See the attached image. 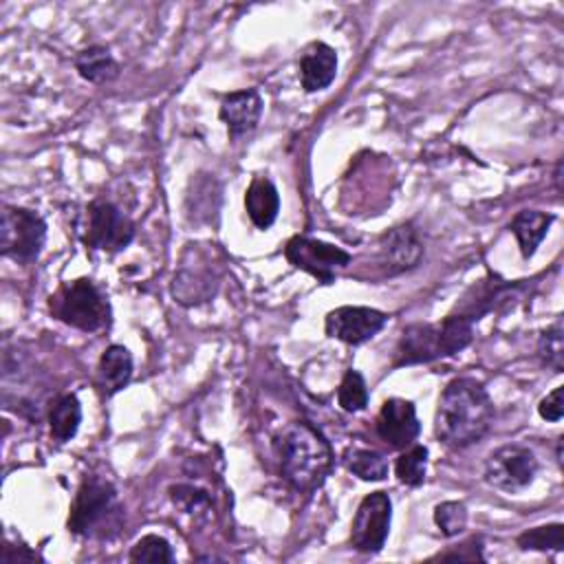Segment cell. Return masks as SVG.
Returning <instances> with one entry per match:
<instances>
[{
	"label": "cell",
	"mask_w": 564,
	"mask_h": 564,
	"mask_svg": "<svg viewBox=\"0 0 564 564\" xmlns=\"http://www.w3.org/2000/svg\"><path fill=\"white\" fill-rule=\"evenodd\" d=\"M494 416L496 408L485 383L474 377H456L438 397L434 434L445 447L465 449L485 438Z\"/></svg>",
	"instance_id": "1"
},
{
	"label": "cell",
	"mask_w": 564,
	"mask_h": 564,
	"mask_svg": "<svg viewBox=\"0 0 564 564\" xmlns=\"http://www.w3.org/2000/svg\"><path fill=\"white\" fill-rule=\"evenodd\" d=\"M278 456L282 478L297 491L317 489L335 463L330 443L308 421H293L282 430Z\"/></svg>",
	"instance_id": "2"
},
{
	"label": "cell",
	"mask_w": 564,
	"mask_h": 564,
	"mask_svg": "<svg viewBox=\"0 0 564 564\" xmlns=\"http://www.w3.org/2000/svg\"><path fill=\"white\" fill-rule=\"evenodd\" d=\"M474 341V324L449 313L441 322H414L401 330L392 368L430 364L465 350Z\"/></svg>",
	"instance_id": "3"
},
{
	"label": "cell",
	"mask_w": 564,
	"mask_h": 564,
	"mask_svg": "<svg viewBox=\"0 0 564 564\" xmlns=\"http://www.w3.org/2000/svg\"><path fill=\"white\" fill-rule=\"evenodd\" d=\"M121 518L115 485L101 476H86L70 502L66 529L79 538H110Z\"/></svg>",
	"instance_id": "4"
},
{
	"label": "cell",
	"mask_w": 564,
	"mask_h": 564,
	"mask_svg": "<svg viewBox=\"0 0 564 564\" xmlns=\"http://www.w3.org/2000/svg\"><path fill=\"white\" fill-rule=\"evenodd\" d=\"M48 311L57 322L84 333L104 330L112 322L108 297L88 278L62 282L48 297Z\"/></svg>",
	"instance_id": "5"
},
{
	"label": "cell",
	"mask_w": 564,
	"mask_h": 564,
	"mask_svg": "<svg viewBox=\"0 0 564 564\" xmlns=\"http://www.w3.org/2000/svg\"><path fill=\"white\" fill-rule=\"evenodd\" d=\"M134 231L132 218L117 203L104 196L93 198L84 209L82 242L86 249L119 253L132 242Z\"/></svg>",
	"instance_id": "6"
},
{
	"label": "cell",
	"mask_w": 564,
	"mask_h": 564,
	"mask_svg": "<svg viewBox=\"0 0 564 564\" xmlns=\"http://www.w3.org/2000/svg\"><path fill=\"white\" fill-rule=\"evenodd\" d=\"M46 242V220L26 207L4 205L0 218V253L18 264L40 258Z\"/></svg>",
	"instance_id": "7"
},
{
	"label": "cell",
	"mask_w": 564,
	"mask_h": 564,
	"mask_svg": "<svg viewBox=\"0 0 564 564\" xmlns=\"http://www.w3.org/2000/svg\"><path fill=\"white\" fill-rule=\"evenodd\" d=\"M284 258L295 269L313 275L319 284H333L335 275L352 260L346 249L308 236L289 238L284 245Z\"/></svg>",
	"instance_id": "8"
},
{
	"label": "cell",
	"mask_w": 564,
	"mask_h": 564,
	"mask_svg": "<svg viewBox=\"0 0 564 564\" xmlns=\"http://www.w3.org/2000/svg\"><path fill=\"white\" fill-rule=\"evenodd\" d=\"M538 467L533 449L522 443H507L487 456L485 480L500 491L518 494L535 480Z\"/></svg>",
	"instance_id": "9"
},
{
	"label": "cell",
	"mask_w": 564,
	"mask_h": 564,
	"mask_svg": "<svg viewBox=\"0 0 564 564\" xmlns=\"http://www.w3.org/2000/svg\"><path fill=\"white\" fill-rule=\"evenodd\" d=\"M392 522V500L386 491H372L361 498L352 522H350V544L364 555H377L390 533Z\"/></svg>",
	"instance_id": "10"
},
{
	"label": "cell",
	"mask_w": 564,
	"mask_h": 564,
	"mask_svg": "<svg viewBox=\"0 0 564 564\" xmlns=\"http://www.w3.org/2000/svg\"><path fill=\"white\" fill-rule=\"evenodd\" d=\"M527 280H502L496 273H489L487 278L478 280L476 284H471L463 297L456 302L454 311L456 315L465 317L467 322L476 324L478 319H482L485 315L500 311L502 306H509L524 289Z\"/></svg>",
	"instance_id": "11"
},
{
	"label": "cell",
	"mask_w": 564,
	"mask_h": 564,
	"mask_svg": "<svg viewBox=\"0 0 564 564\" xmlns=\"http://www.w3.org/2000/svg\"><path fill=\"white\" fill-rule=\"evenodd\" d=\"M388 324V313L372 306H337L324 319V333L348 346L370 341Z\"/></svg>",
	"instance_id": "12"
},
{
	"label": "cell",
	"mask_w": 564,
	"mask_h": 564,
	"mask_svg": "<svg viewBox=\"0 0 564 564\" xmlns=\"http://www.w3.org/2000/svg\"><path fill=\"white\" fill-rule=\"evenodd\" d=\"M375 430H377V436L390 449L401 452L410 447L421 434V423H419L414 403L401 397L386 399L375 419Z\"/></svg>",
	"instance_id": "13"
},
{
	"label": "cell",
	"mask_w": 564,
	"mask_h": 564,
	"mask_svg": "<svg viewBox=\"0 0 564 564\" xmlns=\"http://www.w3.org/2000/svg\"><path fill=\"white\" fill-rule=\"evenodd\" d=\"M377 262L388 275H397L414 269L423 258V242L412 225H399L388 229L377 245Z\"/></svg>",
	"instance_id": "14"
},
{
	"label": "cell",
	"mask_w": 564,
	"mask_h": 564,
	"mask_svg": "<svg viewBox=\"0 0 564 564\" xmlns=\"http://www.w3.org/2000/svg\"><path fill=\"white\" fill-rule=\"evenodd\" d=\"M196 264H187L183 260L181 269L174 275L172 282V295L176 297V302L185 304V306H196L203 302H209L218 289V278L214 273V267L207 262H198L200 253H194Z\"/></svg>",
	"instance_id": "15"
},
{
	"label": "cell",
	"mask_w": 564,
	"mask_h": 564,
	"mask_svg": "<svg viewBox=\"0 0 564 564\" xmlns=\"http://www.w3.org/2000/svg\"><path fill=\"white\" fill-rule=\"evenodd\" d=\"M262 115V97L256 88H242L227 93L220 99L218 119L227 126V134L231 139L251 132Z\"/></svg>",
	"instance_id": "16"
},
{
	"label": "cell",
	"mask_w": 564,
	"mask_h": 564,
	"mask_svg": "<svg viewBox=\"0 0 564 564\" xmlns=\"http://www.w3.org/2000/svg\"><path fill=\"white\" fill-rule=\"evenodd\" d=\"M337 51L326 42H311L300 57V82L304 93L326 90L337 75Z\"/></svg>",
	"instance_id": "17"
},
{
	"label": "cell",
	"mask_w": 564,
	"mask_h": 564,
	"mask_svg": "<svg viewBox=\"0 0 564 564\" xmlns=\"http://www.w3.org/2000/svg\"><path fill=\"white\" fill-rule=\"evenodd\" d=\"M132 372H134V361L130 350L121 344H110L97 361L95 388L101 397L110 399L130 383Z\"/></svg>",
	"instance_id": "18"
},
{
	"label": "cell",
	"mask_w": 564,
	"mask_h": 564,
	"mask_svg": "<svg viewBox=\"0 0 564 564\" xmlns=\"http://www.w3.org/2000/svg\"><path fill=\"white\" fill-rule=\"evenodd\" d=\"M220 209V183L214 174H196L185 194V214L189 223L214 225Z\"/></svg>",
	"instance_id": "19"
},
{
	"label": "cell",
	"mask_w": 564,
	"mask_h": 564,
	"mask_svg": "<svg viewBox=\"0 0 564 564\" xmlns=\"http://www.w3.org/2000/svg\"><path fill=\"white\" fill-rule=\"evenodd\" d=\"M245 209L256 229H269L280 212V194L271 178L253 176L245 192Z\"/></svg>",
	"instance_id": "20"
},
{
	"label": "cell",
	"mask_w": 564,
	"mask_h": 564,
	"mask_svg": "<svg viewBox=\"0 0 564 564\" xmlns=\"http://www.w3.org/2000/svg\"><path fill=\"white\" fill-rule=\"evenodd\" d=\"M555 216L540 212V209H520L511 223H509V231L516 236L520 253L524 260H529L535 249L540 247V242L544 240V236L549 234V227L553 225Z\"/></svg>",
	"instance_id": "21"
},
{
	"label": "cell",
	"mask_w": 564,
	"mask_h": 564,
	"mask_svg": "<svg viewBox=\"0 0 564 564\" xmlns=\"http://www.w3.org/2000/svg\"><path fill=\"white\" fill-rule=\"evenodd\" d=\"M75 68L90 84H108L117 79L121 66L106 46H88L75 55Z\"/></svg>",
	"instance_id": "22"
},
{
	"label": "cell",
	"mask_w": 564,
	"mask_h": 564,
	"mask_svg": "<svg viewBox=\"0 0 564 564\" xmlns=\"http://www.w3.org/2000/svg\"><path fill=\"white\" fill-rule=\"evenodd\" d=\"M82 423V403L77 394H59L48 408V430L57 443H68Z\"/></svg>",
	"instance_id": "23"
},
{
	"label": "cell",
	"mask_w": 564,
	"mask_h": 564,
	"mask_svg": "<svg viewBox=\"0 0 564 564\" xmlns=\"http://www.w3.org/2000/svg\"><path fill=\"white\" fill-rule=\"evenodd\" d=\"M344 467L357 476L359 480L366 482H379L388 476V458L377 452V449H368V447H348L341 456Z\"/></svg>",
	"instance_id": "24"
},
{
	"label": "cell",
	"mask_w": 564,
	"mask_h": 564,
	"mask_svg": "<svg viewBox=\"0 0 564 564\" xmlns=\"http://www.w3.org/2000/svg\"><path fill=\"white\" fill-rule=\"evenodd\" d=\"M427 471V447L421 443H412L410 447L401 449L394 460L397 480L405 487H421L425 482Z\"/></svg>",
	"instance_id": "25"
},
{
	"label": "cell",
	"mask_w": 564,
	"mask_h": 564,
	"mask_svg": "<svg viewBox=\"0 0 564 564\" xmlns=\"http://www.w3.org/2000/svg\"><path fill=\"white\" fill-rule=\"evenodd\" d=\"M520 551H562L564 549V524L551 522L522 531L516 538Z\"/></svg>",
	"instance_id": "26"
},
{
	"label": "cell",
	"mask_w": 564,
	"mask_h": 564,
	"mask_svg": "<svg viewBox=\"0 0 564 564\" xmlns=\"http://www.w3.org/2000/svg\"><path fill=\"white\" fill-rule=\"evenodd\" d=\"M368 386H366V379L361 377L359 370L355 368H348L339 381V388H337V403L344 412H361L366 405H368Z\"/></svg>",
	"instance_id": "27"
},
{
	"label": "cell",
	"mask_w": 564,
	"mask_h": 564,
	"mask_svg": "<svg viewBox=\"0 0 564 564\" xmlns=\"http://www.w3.org/2000/svg\"><path fill=\"white\" fill-rule=\"evenodd\" d=\"M538 355H540V361L546 368H551L553 372H562V368H564V328H562V319H555L551 326H546L540 333Z\"/></svg>",
	"instance_id": "28"
},
{
	"label": "cell",
	"mask_w": 564,
	"mask_h": 564,
	"mask_svg": "<svg viewBox=\"0 0 564 564\" xmlns=\"http://www.w3.org/2000/svg\"><path fill=\"white\" fill-rule=\"evenodd\" d=\"M130 562H150V564H161V562H174V551L172 544L159 535V533H145L141 535L128 553Z\"/></svg>",
	"instance_id": "29"
},
{
	"label": "cell",
	"mask_w": 564,
	"mask_h": 564,
	"mask_svg": "<svg viewBox=\"0 0 564 564\" xmlns=\"http://www.w3.org/2000/svg\"><path fill=\"white\" fill-rule=\"evenodd\" d=\"M467 507L460 500H445L434 507V524L445 538H454L467 527Z\"/></svg>",
	"instance_id": "30"
},
{
	"label": "cell",
	"mask_w": 564,
	"mask_h": 564,
	"mask_svg": "<svg viewBox=\"0 0 564 564\" xmlns=\"http://www.w3.org/2000/svg\"><path fill=\"white\" fill-rule=\"evenodd\" d=\"M170 494V500L185 513L194 516V513H203L209 509V494L207 489L203 487H196V485H189V482H178V485H172L167 489Z\"/></svg>",
	"instance_id": "31"
},
{
	"label": "cell",
	"mask_w": 564,
	"mask_h": 564,
	"mask_svg": "<svg viewBox=\"0 0 564 564\" xmlns=\"http://www.w3.org/2000/svg\"><path fill=\"white\" fill-rule=\"evenodd\" d=\"M430 560H452V562H485V551H482V538L480 535H471L467 540H463L460 544L432 555Z\"/></svg>",
	"instance_id": "32"
},
{
	"label": "cell",
	"mask_w": 564,
	"mask_h": 564,
	"mask_svg": "<svg viewBox=\"0 0 564 564\" xmlns=\"http://www.w3.org/2000/svg\"><path fill=\"white\" fill-rule=\"evenodd\" d=\"M562 394H564V386H557V388H553L546 397H542V401L538 403V414H540L544 421L557 423V421L564 416V401H562Z\"/></svg>",
	"instance_id": "33"
},
{
	"label": "cell",
	"mask_w": 564,
	"mask_h": 564,
	"mask_svg": "<svg viewBox=\"0 0 564 564\" xmlns=\"http://www.w3.org/2000/svg\"><path fill=\"white\" fill-rule=\"evenodd\" d=\"M2 562H4V564H15V562H44V557L37 555L35 551H31L26 544L13 546L11 542H7V544L2 546Z\"/></svg>",
	"instance_id": "34"
}]
</instances>
